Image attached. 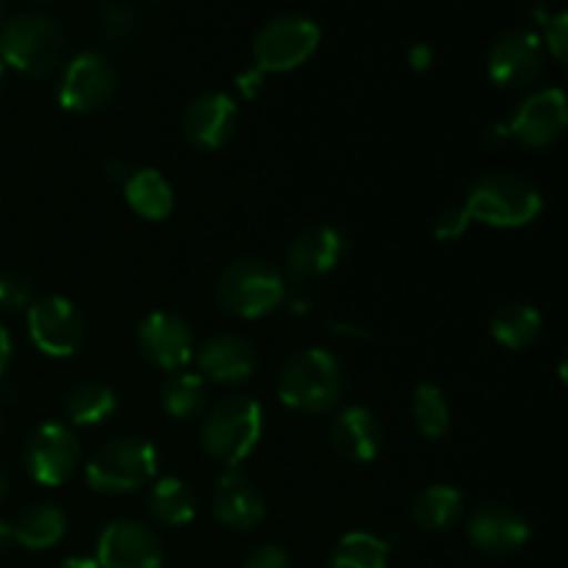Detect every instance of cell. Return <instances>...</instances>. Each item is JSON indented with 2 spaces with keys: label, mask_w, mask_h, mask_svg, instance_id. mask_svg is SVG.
Instances as JSON below:
<instances>
[{
  "label": "cell",
  "mask_w": 568,
  "mask_h": 568,
  "mask_svg": "<svg viewBox=\"0 0 568 568\" xmlns=\"http://www.w3.org/2000/svg\"><path fill=\"white\" fill-rule=\"evenodd\" d=\"M344 369L331 353L320 347L300 349L283 361L277 372V397L294 410L325 414L344 397Z\"/></svg>",
  "instance_id": "cell-1"
},
{
  "label": "cell",
  "mask_w": 568,
  "mask_h": 568,
  "mask_svg": "<svg viewBox=\"0 0 568 568\" xmlns=\"http://www.w3.org/2000/svg\"><path fill=\"white\" fill-rule=\"evenodd\" d=\"M64 59V33L39 11H20L0 26V61L31 78H44Z\"/></svg>",
  "instance_id": "cell-2"
},
{
  "label": "cell",
  "mask_w": 568,
  "mask_h": 568,
  "mask_svg": "<svg viewBox=\"0 0 568 568\" xmlns=\"http://www.w3.org/2000/svg\"><path fill=\"white\" fill-rule=\"evenodd\" d=\"M466 211L471 222H483L491 227H525L536 222L544 211V197L530 181L510 172H491L475 181L466 197Z\"/></svg>",
  "instance_id": "cell-3"
},
{
  "label": "cell",
  "mask_w": 568,
  "mask_h": 568,
  "mask_svg": "<svg viewBox=\"0 0 568 568\" xmlns=\"http://www.w3.org/2000/svg\"><path fill=\"white\" fill-rule=\"evenodd\" d=\"M264 433V410L244 394L220 399L200 425V447L220 464H239L247 458Z\"/></svg>",
  "instance_id": "cell-4"
},
{
  "label": "cell",
  "mask_w": 568,
  "mask_h": 568,
  "mask_svg": "<svg viewBox=\"0 0 568 568\" xmlns=\"http://www.w3.org/2000/svg\"><path fill=\"white\" fill-rule=\"evenodd\" d=\"M286 297L283 275L261 258H239L222 270L216 281V300L222 308L242 320L272 314Z\"/></svg>",
  "instance_id": "cell-5"
},
{
  "label": "cell",
  "mask_w": 568,
  "mask_h": 568,
  "mask_svg": "<svg viewBox=\"0 0 568 568\" xmlns=\"http://www.w3.org/2000/svg\"><path fill=\"white\" fill-rule=\"evenodd\" d=\"M159 453L142 438H116L103 444L87 464V480L98 494L120 497L148 486L155 477Z\"/></svg>",
  "instance_id": "cell-6"
},
{
  "label": "cell",
  "mask_w": 568,
  "mask_h": 568,
  "mask_svg": "<svg viewBox=\"0 0 568 568\" xmlns=\"http://www.w3.org/2000/svg\"><path fill=\"white\" fill-rule=\"evenodd\" d=\"M322 31L311 17L283 14L266 22L253 42V59L261 72H292L316 53Z\"/></svg>",
  "instance_id": "cell-7"
},
{
  "label": "cell",
  "mask_w": 568,
  "mask_h": 568,
  "mask_svg": "<svg viewBox=\"0 0 568 568\" xmlns=\"http://www.w3.org/2000/svg\"><path fill=\"white\" fill-rule=\"evenodd\" d=\"M510 139L532 150L549 148L568 131V94L564 89H538L516 105L510 116Z\"/></svg>",
  "instance_id": "cell-8"
},
{
  "label": "cell",
  "mask_w": 568,
  "mask_h": 568,
  "mask_svg": "<svg viewBox=\"0 0 568 568\" xmlns=\"http://www.w3.org/2000/svg\"><path fill=\"white\" fill-rule=\"evenodd\" d=\"M116 92V72L100 53H81L67 64L59 87V103L72 114L105 109Z\"/></svg>",
  "instance_id": "cell-9"
},
{
  "label": "cell",
  "mask_w": 568,
  "mask_h": 568,
  "mask_svg": "<svg viewBox=\"0 0 568 568\" xmlns=\"http://www.w3.org/2000/svg\"><path fill=\"white\" fill-rule=\"evenodd\" d=\"M28 331L33 344L50 358H67L75 353L87 336L81 311L64 297H44L28 308Z\"/></svg>",
  "instance_id": "cell-10"
},
{
  "label": "cell",
  "mask_w": 568,
  "mask_h": 568,
  "mask_svg": "<svg viewBox=\"0 0 568 568\" xmlns=\"http://www.w3.org/2000/svg\"><path fill=\"white\" fill-rule=\"evenodd\" d=\"M547 48L536 31L516 28L503 33L488 53V75L503 89L530 87L544 70Z\"/></svg>",
  "instance_id": "cell-11"
},
{
  "label": "cell",
  "mask_w": 568,
  "mask_h": 568,
  "mask_svg": "<svg viewBox=\"0 0 568 568\" xmlns=\"http://www.w3.org/2000/svg\"><path fill=\"white\" fill-rule=\"evenodd\" d=\"M81 458V447L70 427L59 422H48L33 436L26 447V469L39 486H61L72 477Z\"/></svg>",
  "instance_id": "cell-12"
},
{
  "label": "cell",
  "mask_w": 568,
  "mask_h": 568,
  "mask_svg": "<svg viewBox=\"0 0 568 568\" xmlns=\"http://www.w3.org/2000/svg\"><path fill=\"white\" fill-rule=\"evenodd\" d=\"M98 564L100 568H161L164 549L142 521L122 519L105 527L100 536Z\"/></svg>",
  "instance_id": "cell-13"
},
{
  "label": "cell",
  "mask_w": 568,
  "mask_h": 568,
  "mask_svg": "<svg viewBox=\"0 0 568 568\" xmlns=\"http://www.w3.org/2000/svg\"><path fill=\"white\" fill-rule=\"evenodd\" d=\"M466 536L477 552L488 558H505V555L519 552L530 541V525L508 505L488 503L471 514Z\"/></svg>",
  "instance_id": "cell-14"
},
{
  "label": "cell",
  "mask_w": 568,
  "mask_h": 568,
  "mask_svg": "<svg viewBox=\"0 0 568 568\" xmlns=\"http://www.w3.org/2000/svg\"><path fill=\"white\" fill-rule=\"evenodd\" d=\"M139 349L153 366L164 372H183L192 361L194 342L186 322L166 311H155L139 325Z\"/></svg>",
  "instance_id": "cell-15"
},
{
  "label": "cell",
  "mask_w": 568,
  "mask_h": 568,
  "mask_svg": "<svg viewBox=\"0 0 568 568\" xmlns=\"http://www.w3.org/2000/svg\"><path fill=\"white\" fill-rule=\"evenodd\" d=\"M236 103L222 92L200 94L183 111V133L200 150L225 148L236 133Z\"/></svg>",
  "instance_id": "cell-16"
},
{
  "label": "cell",
  "mask_w": 568,
  "mask_h": 568,
  "mask_svg": "<svg viewBox=\"0 0 568 568\" xmlns=\"http://www.w3.org/2000/svg\"><path fill=\"white\" fill-rule=\"evenodd\" d=\"M344 258V236L336 227L314 225L294 236L286 250V270L294 281H316Z\"/></svg>",
  "instance_id": "cell-17"
},
{
  "label": "cell",
  "mask_w": 568,
  "mask_h": 568,
  "mask_svg": "<svg viewBox=\"0 0 568 568\" xmlns=\"http://www.w3.org/2000/svg\"><path fill=\"white\" fill-rule=\"evenodd\" d=\"M264 499L242 471H225L214 488V516L231 530L250 532L264 521Z\"/></svg>",
  "instance_id": "cell-18"
},
{
  "label": "cell",
  "mask_w": 568,
  "mask_h": 568,
  "mask_svg": "<svg viewBox=\"0 0 568 568\" xmlns=\"http://www.w3.org/2000/svg\"><path fill=\"white\" fill-rule=\"evenodd\" d=\"M197 369L214 383H242L258 369V353L242 336H214L200 347Z\"/></svg>",
  "instance_id": "cell-19"
},
{
  "label": "cell",
  "mask_w": 568,
  "mask_h": 568,
  "mask_svg": "<svg viewBox=\"0 0 568 568\" xmlns=\"http://www.w3.org/2000/svg\"><path fill=\"white\" fill-rule=\"evenodd\" d=\"M331 442L342 458L366 464V460L377 458V453H381L383 427L372 410L361 408V405H349V408L338 410L333 416Z\"/></svg>",
  "instance_id": "cell-20"
},
{
  "label": "cell",
  "mask_w": 568,
  "mask_h": 568,
  "mask_svg": "<svg viewBox=\"0 0 568 568\" xmlns=\"http://www.w3.org/2000/svg\"><path fill=\"white\" fill-rule=\"evenodd\" d=\"M544 316L530 303L499 305L491 320V336L508 349H527L541 338Z\"/></svg>",
  "instance_id": "cell-21"
},
{
  "label": "cell",
  "mask_w": 568,
  "mask_h": 568,
  "mask_svg": "<svg viewBox=\"0 0 568 568\" xmlns=\"http://www.w3.org/2000/svg\"><path fill=\"white\" fill-rule=\"evenodd\" d=\"M125 200L142 220L159 222L170 216L175 194L159 170H136L125 181Z\"/></svg>",
  "instance_id": "cell-22"
},
{
  "label": "cell",
  "mask_w": 568,
  "mask_h": 568,
  "mask_svg": "<svg viewBox=\"0 0 568 568\" xmlns=\"http://www.w3.org/2000/svg\"><path fill=\"white\" fill-rule=\"evenodd\" d=\"M464 514V494L453 486H430L416 494L410 503V519L427 532H438L453 527Z\"/></svg>",
  "instance_id": "cell-23"
},
{
  "label": "cell",
  "mask_w": 568,
  "mask_h": 568,
  "mask_svg": "<svg viewBox=\"0 0 568 568\" xmlns=\"http://www.w3.org/2000/svg\"><path fill=\"white\" fill-rule=\"evenodd\" d=\"M148 510L159 525L181 527L194 519V514H197V499H194V491L186 483L175 480V477H166V480H159L150 488Z\"/></svg>",
  "instance_id": "cell-24"
},
{
  "label": "cell",
  "mask_w": 568,
  "mask_h": 568,
  "mask_svg": "<svg viewBox=\"0 0 568 568\" xmlns=\"http://www.w3.org/2000/svg\"><path fill=\"white\" fill-rule=\"evenodd\" d=\"M67 519L55 505H33L11 527L14 541L28 549H50L64 538Z\"/></svg>",
  "instance_id": "cell-25"
},
{
  "label": "cell",
  "mask_w": 568,
  "mask_h": 568,
  "mask_svg": "<svg viewBox=\"0 0 568 568\" xmlns=\"http://www.w3.org/2000/svg\"><path fill=\"white\" fill-rule=\"evenodd\" d=\"M100 37L114 48H131L142 37V11L133 0H103L98 11Z\"/></svg>",
  "instance_id": "cell-26"
},
{
  "label": "cell",
  "mask_w": 568,
  "mask_h": 568,
  "mask_svg": "<svg viewBox=\"0 0 568 568\" xmlns=\"http://www.w3.org/2000/svg\"><path fill=\"white\" fill-rule=\"evenodd\" d=\"M209 388H205V377L194 375V372H172L161 386V405L175 419H189L203 410Z\"/></svg>",
  "instance_id": "cell-27"
},
{
  "label": "cell",
  "mask_w": 568,
  "mask_h": 568,
  "mask_svg": "<svg viewBox=\"0 0 568 568\" xmlns=\"http://www.w3.org/2000/svg\"><path fill=\"white\" fill-rule=\"evenodd\" d=\"M64 408L67 416H70L75 425L92 427L114 414L116 397L109 386H103V383H78L70 392V397H67Z\"/></svg>",
  "instance_id": "cell-28"
},
{
  "label": "cell",
  "mask_w": 568,
  "mask_h": 568,
  "mask_svg": "<svg viewBox=\"0 0 568 568\" xmlns=\"http://www.w3.org/2000/svg\"><path fill=\"white\" fill-rule=\"evenodd\" d=\"M388 544L369 532H349L336 544L331 568H386Z\"/></svg>",
  "instance_id": "cell-29"
},
{
  "label": "cell",
  "mask_w": 568,
  "mask_h": 568,
  "mask_svg": "<svg viewBox=\"0 0 568 568\" xmlns=\"http://www.w3.org/2000/svg\"><path fill=\"white\" fill-rule=\"evenodd\" d=\"M414 419L422 436L442 438L449 430V403L433 383H422L414 392Z\"/></svg>",
  "instance_id": "cell-30"
},
{
  "label": "cell",
  "mask_w": 568,
  "mask_h": 568,
  "mask_svg": "<svg viewBox=\"0 0 568 568\" xmlns=\"http://www.w3.org/2000/svg\"><path fill=\"white\" fill-rule=\"evenodd\" d=\"M31 281L20 272H3L0 275V308L20 311L31 308Z\"/></svg>",
  "instance_id": "cell-31"
},
{
  "label": "cell",
  "mask_w": 568,
  "mask_h": 568,
  "mask_svg": "<svg viewBox=\"0 0 568 568\" xmlns=\"http://www.w3.org/2000/svg\"><path fill=\"white\" fill-rule=\"evenodd\" d=\"M469 225L471 216L469 211H466V205H449V209L442 211V214L436 216V222H433V236H436L438 242H455V239L464 236Z\"/></svg>",
  "instance_id": "cell-32"
},
{
  "label": "cell",
  "mask_w": 568,
  "mask_h": 568,
  "mask_svg": "<svg viewBox=\"0 0 568 568\" xmlns=\"http://www.w3.org/2000/svg\"><path fill=\"white\" fill-rule=\"evenodd\" d=\"M544 48L568 70V11H558L544 26Z\"/></svg>",
  "instance_id": "cell-33"
},
{
  "label": "cell",
  "mask_w": 568,
  "mask_h": 568,
  "mask_svg": "<svg viewBox=\"0 0 568 568\" xmlns=\"http://www.w3.org/2000/svg\"><path fill=\"white\" fill-rule=\"evenodd\" d=\"M244 568H292V558L283 547H275V544H266V547H258L247 558Z\"/></svg>",
  "instance_id": "cell-34"
},
{
  "label": "cell",
  "mask_w": 568,
  "mask_h": 568,
  "mask_svg": "<svg viewBox=\"0 0 568 568\" xmlns=\"http://www.w3.org/2000/svg\"><path fill=\"white\" fill-rule=\"evenodd\" d=\"M408 64L414 67L416 72L430 70V64H433V50H430V44H414V48L408 50Z\"/></svg>",
  "instance_id": "cell-35"
},
{
  "label": "cell",
  "mask_w": 568,
  "mask_h": 568,
  "mask_svg": "<svg viewBox=\"0 0 568 568\" xmlns=\"http://www.w3.org/2000/svg\"><path fill=\"white\" fill-rule=\"evenodd\" d=\"M261 83H264V72H261L258 67H255L253 72H244V75L239 78V87H242V92L247 94V98H253V94L258 92Z\"/></svg>",
  "instance_id": "cell-36"
},
{
  "label": "cell",
  "mask_w": 568,
  "mask_h": 568,
  "mask_svg": "<svg viewBox=\"0 0 568 568\" xmlns=\"http://www.w3.org/2000/svg\"><path fill=\"white\" fill-rule=\"evenodd\" d=\"M11 361V336L6 327H0V377L6 375V366Z\"/></svg>",
  "instance_id": "cell-37"
},
{
  "label": "cell",
  "mask_w": 568,
  "mask_h": 568,
  "mask_svg": "<svg viewBox=\"0 0 568 568\" xmlns=\"http://www.w3.org/2000/svg\"><path fill=\"white\" fill-rule=\"evenodd\" d=\"M508 139H510L508 125H497V128H491V131H488L486 142L488 144H503V142H508Z\"/></svg>",
  "instance_id": "cell-38"
},
{
  "label": "cell",
  "mask_w": 568,
  "mask_h": 568,
  "mask_svg": "<svg viewBox=\"0 0 568 568\" xmlns=\"http://www.w3.org/2000/svg\"><path fill=\"white\" fill-rule=\"evenodd\" d=\"M59 568H100L98 560H89V558H70L64 560Z\"/></svg>",
  "instance_id": "cell-39"
},
{
  "label": "cell",
  "mask_w": 568,
  "mask_h": 568,
  "mask_svg": "<svg viewBox=\"0 0 568 568\" xmlns=\"http://www.w3.org/2000/svg\"><path fill=\"white\" fill-rule=\"evenodd\" d=\"M14 541V532H11V527L6 525V521H0V552H6V547Z\"/></svg>",
  "instance_id": "cell-40"
},
{
  "label": "cell",
  "mask_w": 568,
  "mask_h": 568,
  "mask_svg": "<svg viewBox=\"0 0 568 568\" xmlns=\"http://www.w3.org/2000/svg\"><path fill=\"white\" fill-rule=\"evenodd\" d=\"M558 375H560V381H564V386L568 388V353L564 355V361H560V366H558Z\"/></svg>",
  "instance_id": "cell-41"
},
{
  "label": "cell",
  "mask_w": 568,
  "mask_h": 568,
  "mask_svg": "<svg viewBox=\"0 0 568 568\" xmlns=\"http://www.w3.org/2000/svg\"><path fill=\"white\" fill-rule=\"evenodd\" d=\"M6 494H9V480H6V475L0 471V503L6 499Z\"/></svg>",
  "instance_id": "cell-42"
},
{
  "label": "cell",
  "mask_w": 568,
  "mask_h": 568,
  "mask_svg": "<svg viewBox=\"0 0 568 568\" xmlns=\"http://www.w3.org/2000/svg\"><path fill=\"white\" fill-rule=\"evenodd\" d=\"M0 87H3V61H0Z\"/></svg>",
  "instance_id": "cell-43"
},
{
  "label": "cell",
  "mask_w": 568,
  "mask_h": 568,
  "mask_svg": "<svg viewBox=\"0 0 568 568\" xmlns=\"http://www.w3.org/2000/svg\"><path fill=\"white\" fill-rule=\"evenodd\" d=\"M0 20H3V0H0Z\"/></svg>",
  "instance_id": "cell-44"
},
{
  "label": "cell",
  "mask_w": 568,
  "mask_h": 568,
  "mask_svg": "<svg viewBox=\"0 0 568 568\" xmlns=\"http://www.w3.org/2000/svg\"><path fill=\"white\" fill-rule=\"evenodd\" d=\"M0 430H3V425H0Z\"/></svg>",
  "instance_id": "cell-45"
}]
</instances>
